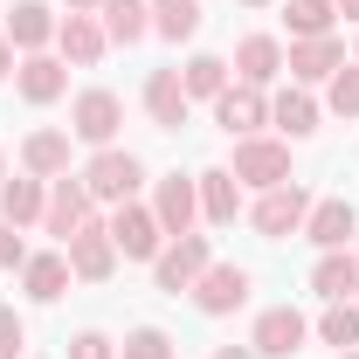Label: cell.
Instances as JSON below:
<instances>
[{
    "mask_svg": "<svg viewBox=\"0 0 359 359\" xmlns=\"http://www.w3.org/2000/svg\"><path fill=\"white\" fill-rule=\"evenodd\" d=\"M83 187H90L97 208H125V201H138V187H145V159H138V152H118V145H104V152H90Z\"/></svg>",
    "mask_w": 359,
    "mask_h": 359,
    "instance_id": "1",
    "label": "cell"
},
{
    "mask_svg": "<svg viewBox=\"0 0 359 359\" xmlns=\"http://www.w3.org/2000/svg\"><path fill=\"white\" fill-rule=\"evenodd\" d=\"M228 173L242 180V187H256V194H269V187H283L290 180V138H235V159H228Z\"/></svg>",
    "mask_w": 359,
    "mask_h": 359,
    "instance_id": "2",
    "label": "cell"
},
{
    "mask_svg": "<svg viewBox=\"0 0 359 359\" xmlns=\"http://www.w3.org/2000/svg\"><path fill=\"white\" fill-rule=\"evenodd\" d=\"M304 215H311V194H304L297 180H283V187L256 194V208H249V228H256L263 242H283V235H304Z\"/></svg>",
    "mask_w": 359,
    "mask_h": 359,
    "instance_id": "3",
    "label": "cell"
},
{
    "mask_svg": "<svg viewBox=\"0 0 359 359\" xmlns=\"http://www.w3.org/2000/svg\"><path fill=\"white\" fill-rule=\"evenodd\" d=\"M111 242H118V256H125V263H159V249H166L173 235L159 228L152 208L125 201V208H111Z\"/></svg>",
    "mask_w": 359,
    "mask_h": 359,
    "instance_id": "4",
    "label": "cell"
},
{
    "mask_svg": "<svg viewBox=\"0 0 359 359\" xmlns=\"http://www.w3.org/2000/svg\"><path fill=\"white\" fill-rule=\"evenodd\" d=\"M208 263H215V242H208V235H173V242L159 249V263H152V283H159L166 297H180V290L201 283Z\"/></svg>",
    "mask_w": 359,
    "mask_h": 359,
    "instance_id": "5",
    "label": "cell"
},
{
    "mask_svg": "<svg viewBox=\"0 0 359 359\" xmlns=\"http://www.w3.org/2000/svg\"><path fill=\"white\" fill-rule=\"evenodd\" d=\"M118 125H125V97L118 90H83L76 104H69V132L83 138V145H118Z\"/></svg>",
    "mask_w": 359,
    "mask_h": 359,
    "instance_id": "6",
    "label": "cell"
},
{
    "mask_svg": "<svg viewBox=\"0 0 359 359\" xmlns=\"http://www.w3.org/2000/svg\"><path fill=\"white\" fill-rule=\"evenodd\" d=\"M249 290H256V276H249L242 263H208V269H201V283H194L187 297H194L208 318H228V311L249 304Z\"/></svg>",
    "mask_w": 359,
    "mask_h": 359,
    "instance_id": "7",
    "label": "cell"
},
{
    "mask_svg": "<svg viewBox=\"0 0 359 359\" xmlns=\"http://www.w3.org/2000/svg\"><path fill=\"white\" fill-rule=\"evenodd\" d=\"M62 256H69V276H83V283H104L111 269H118V242H111V222H97L90 215L69 242H62Z\"/></svg>",
    "mask_w": 359,
    "mask_h": 359,
    "instance_id": "8",
    "label": "cell"
},
{
    "mask_svg": "<svg viewBox=\"0 0 359 359\" xmlns=\"http://www.w3.org/2000/svg\"><path fill=\"white\" fill-rule=\"evenodd\" d=\"M97 215V201H90V187L83 173H62V180H48V208H42V228L55 235V242H69L76 228Z\"/></svg>",
    "mask_w": 359,
    "mask_h": 359,
    "instance_id": "9",
    "label": "cell"
},
{
    "mask_svg": "<svg viewBox=\"0 0 359 359\" xmlns=\"http://www.w3.org/2000/svg\"><path fill=\"white\" fill-rule=\"evenodd\" d=\"M304 339H311L304 311L276 304V311L256 318V332H249V353H256V359H297V353H304Z\"/></svg>",
    "mask_w": 359,
    "mask_h": 359,
    "instance_id": "10",
    "label": "cell"
},
{
    "mask_svg": "<svg viewBox=\"0 0 359 359\" xmlns=\"http://www.w3.org/2000/svg\"><path fill=\"white\" fill-rule=\"evenodd\" d=\"M215 125H222L228 138H256L269 125V90L256 83H228L222 97H215Z\"/></svg>",
    "mask_w": 359,
    "mask_h": 359,
    "instance_id": "11",
    "label": "cell"
},
{
    "mask_svg": "<svg viewBox=\"0 0 359 359\" xmlns=\"http://www.w3.org/2000/svg\"><path fill=\"white\" fill-rule=\"evenodd\" d=\"M283 69H290V83H332V76L346 69V42H339V35L290 42V48H283Z\"/></svg>",
    "mask_w": 359,
    "mask_h": 359,
    "instance_id": "12",
    "label": "cell"
},
{
    "mask_svg": "<svg viewBox=\"0 0 359 359\" xmlns=\"http://www.w3.org/2000/svg\"><path fill=\"white\" fill-rule=\"evenodd\" d=\"M104 48H111V35H104L97 14H62V21H55V55H62L69 69H97Z\"/></svg>",
    "mask_w": 359,
    "mask_h": 359,
    "instance_id": "13",
    "label": "cell"
},
{
    "mask_svg": "<svg viewBox=\"0 0 359 359\" xmlns=\"http://www.w3.org/2000/svg\"><path fill=\"white\" fill-rule=\"evenodd\" d=\"M152 215H159L166 235H194V222H201V187H194L187 173H166L159 187H152Z\"/></svg>",
    "mask_w": 359,
    "mask_h": 359,
    "instance_id": "14",
    "label": "cell"
},
{
    "mask_svg": "<svg viewBox=\"0 0 359 359\" xmlns=\"http://www.w3.org/2000/svg\"><path fill=\"white\" fill-rule=\"evenodd\" d=\"M14 90L28 97V104H55V97H69V62L62 55H21L14 62Z\"/></svg>",
    "mask_w": 359,
    "mask_h": 359,
    "instance_id": "15",
    "label": "cell"
},
{
    "mask_svg": "<svg viewBox=\"0 0 359 359\" xmlns=\"http://www.w3.org/2000/svg\"><path fill=\"white\" fill-rule=\"evenodd\" d=\"M353 235H359L353 201H311V215H304V242H311L318 256H325V249H353Z\"/></svg>",
    "mask_w": 359,
    "mask_h": 359,
    "instance_id": "16",
    "label": "cell"
},
{
    "mask_svg": "<svg viewBox=\"0 0 359 359\" xmlns=\"http://www.w3.org/2000/svg\"><path fill=\"white\" fill-rule=\"evenodd\" d=\"M187 111H194V97L180 83V69H152V76H145V118H152L159 132H180Z\"/></svg>",
    "mask_w": 359,
    "mask_h": 359,
    "instance_id": "17",
    "label": "cell"
},
{
    "mask_svg": "<svg viewBox=\"0 0 359 359\" xmlns=\"http://www.w3.org/2000/svg\"><path fill=\"white\" fill-rule=\"evenodd\" d=\"M228 69H235V83H256V90H269L276 76H283V42H276V35H242V42H235V62H228Z\"/></svg>",
    "mask_w": 359,
    "mask_h": 359,
    "instance_id": "18",
    "label": "cell"
},
{
    "mask_svg": "<svg viewBox=\"0 0 359 359\" xmlns=\"http://www.w3.org/2000/svg\"><path fill=\"white\" fill-rule=\"evenodd\" d=\"M7 42L21 48V55H42L55 42V14H48V0H14L7 7Z\"/></svg>",
    "mask_w": 359,
    "mask_h": 359,
    "instance_id": "19",
    "label": "cell"
},
{
    "mask_svg": "<svg viewBox=\"0 0 359 359\" xmlns=\"http://www.w3.org/2000/svg\"><path fill=\"white\" fill-rule=\"evenodd\" d=\"M318 118H325V111H318V97H311L304 83H283L276 97H269V125H276L283 138H311Z\"/></svg>",
    "mask_w": 359,
    "mask_h": 359,
    "instance_id": "20",
    "label": "cell"
},
{
    "mask_svg": "<svg viewBox=\"0 0 359 359\" xmlns=\"http://www.w3.org/2000/svg\"><path fill=\"white\" fill-rule=\"evenodd\" d=\"M21 290H28L35 304H55V297L69 290V256H62V249H28V263H21Z\"/></svg>",
    "mask_w": 359,
    "mask_h": 359,
    "instance_id": "21",
    "label": "cell"
},
{
    "mask_svg": "<svg viewBox=\"0 0 359 359\" xmlns=\"http://www.w3.org/2000/svg\"><path fill=\"white\" fill-rule=\"evenodd\" d=\"M194 187H201V222L208 228H228L235 215H242V180L228 173V166H208Z\"/></svg>",
    "mask_w": 359,
    "mask_h": 359,
    "instance_id": "22",
    "label": "cell"
},
{
    "mask_svg": "<svg viewBox=\"0 0 359 359\" xmlns=\"http://www.w3.org/2000/svg\"><path fill=\"white\" fill-rule=\"evenodd\" d=\"M311 290L325 297V304H353V290H359V256L353 249H325L311 269Z\"/></svg>",
    "mask_w": 359,
    "mask_h": 359,
    "instance_id": "23",
    "label": "cell"
},
{
    "mask_svg": "<svg viewBox=\"0 0 359 359\" xmlns=\"http://www.w3.org/2000/svg\"><path fill=\"white\" fill-rule=\"evenodd\" d=\"M42 208H48V180H35V173H21V180H0V222H14V228H35V222H42Z\"/></svg>",
    "mask_w": 359,
    "mask_h": 359,
    "instance_id": "24",
    "label": "cell"
},
{
    "mask_svg": "<svg viewBox=\"0 0 359 359\" xmlns=\"http://www.w3.org/2000/svg\"><path fill=\"white\" fill-rule=\"evenodd\" d=\"M97 21H104L111 48H132V42L152 35V0H104V7H97Z\"/></svg>",
    "mask_w": 359,
    "mask_h": 359,
    "instance_id": "25",
    "label": "cell"
},
{
    "mask_svg": "<svg viewBox=\"0 0 359 359\" xmlns=\"http://www.w3.org/2000/svg\"><path fill=\"white\" fill-rule=\"evenodd\" d=\"M21 166L35 180H62L69 173V132H28L21 138Z\"/></svg>",
    "mask_w": 359,
    "mask_h": 359,
    "instance_id": "26",
    "label": "cell"
},
{
    "mask_svg": "<svg viewBox=\"0 0 359 359\" xmlns=\"http://www.w3.org/2000/svg\"><path fill=\"white\" fill-rule=\"evenodd\" d=\"M152 35L159 42H194L201 35V0H152Z\"/></svg>",
    "mask_w": 359,
    "mask_h": 359,
    "instance_id": "27",
    "label": "cell"
},
{
    "mask_svg": "<svg viewBox=\"0 0 359 359\" xmlns=\"http://www.w3.org/2000/svg\"><path fill=\"white\" fill-rule=\"evenodd\" d=\"M180 83H187V97H194V104H215V97L228 90V62H222V55H187Z\"/></svg>",
    "mask_w": 359,
    "mask_h": 359,
    "instance_id": "28",
    "label": "cell"
},
{
    "mask_svg": "<svg viewBox=\"0 0 359 359\" xmlns=\"http://www.w3.org/2000/svg\"><path fill=\"white\" fill-rule=\"evenodd\" d=\"M332 21H339V7H332V0H290V7H283V28H290V42L332 35Z\"/></svg>",
    "mask_w": 359,
    "mask_h": 359,
    "instance_id": "29",
    "label": "cell"
},
{
    "mask_svg": "<svg viewBox=\"0 0 359 359\" xmlns=\"http://www.w3.org/2000/svg\"><path fill=\"white\" fill-rule=\"evenodd\" d=\"M318 339H325V346H339V353H353V346H359V304H325Z\"/></svg>",
    "mask_w": 359,
    "mask_h": 359,
    "instance_id": "30",
    "label": "cell"
},
{
    "mask_svg": "<svg viewBox=\"0 0 359 359\" xmlns=\"http://www.w3.org/2000/svg\"><path fill=\"white\" fill-rule=\"evenodd\" d=\"M118 359H173V332L166 325H132L125 346H118Z\"/></svg>",
    "mask_w": 359,
    "mask_h": 359,
    "instance_id": "31",
    "label": "cell"
},
{
    "mask_svg": "<svg viewBox=\"0 0 359 359\" xmlns=\"http://www.w3.org/2000/svg\"><path fill=\"white\" fill-rule=\"evenodd\" d=\"M325 104H332V118H359V62H346V69L325 83Z\"/></svg>",
    "mask_w": 359,
    "mask_h": 359,
    "instance_id": "32",
    "label": "cell"
},
{
    "mask_svg": "<svg viewBox=\"0 0 359 359\" xmlns=\"http://www.w3.org/2000/svg\"><path fill=\"white\" fill-rule=\"evenodd\" d=\"M21 346H28V325L14 304H0V359H21Z\"/></svg>",
    "mask_w": 359,
    "mask_h": 359,
    "instance_id": "33",
    "label": "cell"
},
{
    "mask_svg": "<svg viewBox=\"0 0 359 359\" xmlns=\"http://www.w3.org/2000/svg\"><path fill=\"white\" fill-rule=\"evenodd\" d=\"M69 359H118V346H111L104 332H76V339H69Z\"/></svg>",
    "mask_w": 359,
    "mask_h": 359,
    "instance_id": "34",
    "label": "cell"
},
{
    "mask_svg": "<svg viewBox=\"0 0 359 359\" xmlns=\"http://www.w3.org/2000/svg\"><path fill=\"white\" fill-rule=\"evenodd\" d=\"M21 263H28V242H21V228L0 222V269H21Z\"/></svg>",
    "mask_w": 359,
    "mask_h": 359,
    "instance_id": "35",
    "label": "cell"
},
{
    "mask_svg": "<svg viewBox=\"0 0 359 359\" xmlns=\"http://www.w3.org/2000/svg\"><path fill=\"white\" fill-rule=\"evenodd\" d=\"M14 76V42H7V28H0V83Z\"/></svg>",
    "mask_w": 359,
    "mask_h": 359,
    "instance_id": "36",
    "label": "cell"
},
{
    "mask_svg": "<svg viewBox=\"0 0 359 359\" xmlns=\"http://www.w3.org/2000/svg\"><path fill=\"white\" fill-rule=\"evenodd\" d=\"M208 359H256V353H249V346H215Z\"/></svg>",
    "mask_w": 359,
    "mask_h": 359,
    "instance_id": "37",
    "label": "cell"
},
{
    "mask_svg": "<svg viewBox=\"0 0 359 359\" xmlns=\"http://www.w3.org/2000/svg\"><path fill=\"white\" fill-rule=\"evenodd\" d=\"M62 7H69V14H97L104 0H62Z\"/></svg>",
    "mask_w": 359,
    "mask_h": 359,
    "instance_id": "38",
    "label": "cell"
},
{
    "mask_svg": "<svg viewBox=\"0 0 359 359\" xmlns=\"http://www.w3.org/2000/svg\"><path fill=\"white\" fill-rule=\"evenodd\" d=\"M332 7H339V14H346V21H359V0H332Z\"/></svg>",
    "mask_w": 359,
    "mask_h": 359,
    "instance_id": "39",
    "label": "cell"
},
{
    "mask_svg": "<svg viewBox=\"0 0 359 359\" xmlns=\"http://www.w3.org/2000/svg\"><path fill=\"white\" fill-rule=\"evenodd\" d=\"M0 180H7V152H0Z\"/></svg>",
    "mask_w": 359,
    "mask_h": 359,
    "instance_id": "40",
    "label": "cell"
},
{
    "mask_svg": "<svg viewBox=\"0 0 359 359\" xmlns=\"http://www.w3.org/2000/svg\"><path fill=\"white\" fill-rule=\"evenodd\" d=\"M242 7H269V0H242Z\"/></svg>",
    "mask_w": 359,
    "mask_h": 359,
    "instance_id": "41",
    "label": "cell"
},
{
    "mask_svg": "<svg viewBox=\"0 0 359 359\" xmlns=\"http://www.w3.org/2000/svg\"><path fill=\"white\" fill-rule=\"evenodd\" d=\"M339 359H359V346H353V353H339Z\"/></svg>",
    "mask_w": 359,
    "mask_h": 359,
    "instance_id": "42",
    "label": "cell"
},
{
    "mask_svg": "<svg viewBox=\"0 0 359 359\" xmlns=\"http://www.w3.org/2000/svg\"><path fill=\"white\" fill-rule=\"evenodd\" d=\"M353 256H359V235H353Z\"/></svg>",
    "mask_w": 359,
    "mask_h": 359,
    "instance_id": "43",
    "label": "cell"
},
{
    "mask_svg": "<svg viewBox=\"0 0 359 359\" xmlns=\"http://www.w3.org/2000/svg\"><path fill=\"white\" fill-rule=\"evenodd\" d=\"M353 62H359V42H353Z\"/></svg>",
    "mask_w": 359,
    "mask_h": 359,
    "instance_id": "44",
    "label": "cell"
}]
</instances>
